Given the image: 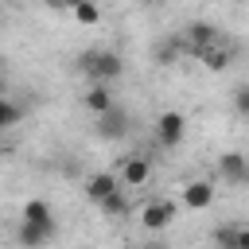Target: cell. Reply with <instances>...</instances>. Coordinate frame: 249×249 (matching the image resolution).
<instances>
[{
    "label": "cell",
    "instance_id": "obj_1",
    "mask_svg": "<svg viewBox=\"0 0 249 249\" xmlns=\"http://www.w3.org/2000/svg\"><path fill=\"white\" fill-rule=\"evenodd\" d=\"M78 70L93 82V86H105L113 78L124 74V58L117 51H105V47H93V51H82L78 54Z\"/></svg>",
    "mask_w": 249,
    "mask_h": 249
},
{
    "label": "cell",
    "instance_id": "obj_2",
    "mask_svg": "<svg viewBox=\"0 0 249 249\" xmlns=\"http://www.w3.org/2000/svg\"><path fill=\"white\" fill-rule=\"evenodd\" d=\"M156 140H160L163 148H179V144L187 140V117L175 113V109L160 113V117H156Z\"/></svg>",
    "mask_w": 249,
    "mask_h": 249
},
{
    "label": "cell",
    "instance_id": "obj_3",
    "mask_svg": "<svg viewBox=\"0 0 249 249\" xmlns=\"http://www.w3.org/2000/svg\"><path fill=\"white\" fill-rule=\"evenodd\" d=\"M117 191H124V183H121V175H113V171H97V175H89L86 179V198L89 202H105V198H113Z\"/></svg>",
    "mask_w": 249,
    "mask_h": 249
},
{
    "label": "cell",
    "instance_id": "obj_4",
    "mask_svg": "<svg viewBox=\"0 0 249 249\" xmlns=\"http://www.w3.org/2000/svg\"><path fill=\"white\" fill-rule=\"evenodd\" d=\"M218 175L226 183H233V187H245L249 183V156L245 152H226L218 160Z\"/></svg>",
    "mask_w": 249,
    "mask_h": 249
},
{
    "label": "cell",
    "instance_id": "obj_5",
    "mask_svg": "<svg viewBox=\"0 0 249 249\" xmlns=\"http://www.w3.org/2000/svg\"><path fill=\"white\" fill-rule=\"evenodd\" d=\"M183 31H187L183 39H187V47H191L195 54H202V51H206V47H214V43H222V39H218V27H214V23H206V19H191Z\"/></svg>",
    "mask_w": 249,
    "mask_h": 249
},
{
    "label": "cell",
    "instance_id": "obj_6",
    "mask_svg": "<svg viewBox=\"0 0 249 249\" xmlns=\"http://www.w3.org/2000/svg\"><path fill=\"white\" fill-rule=\"evenodd\" d=\"M171 218H175V202H167V198H156V202H148L144 210H140V226L144 230H167L171 226Z\"/></svg>",
    "mask_w": 249,
    "mask_h": 249
},
{
    "label": "cell",
    "instance_id": "obj_7",
    "mask_svg": "<svg viewBox=\"0 0 249 249\" xmlns=\"http://www.w3.org/2000/svg\"><path fill=\"white\" fill-rule=\"evenodd\" d=\"M183 206L187 210H210L214 206V183L210 179H195L183 187Z\"/></svg>",
    "mask_w": 249,
    "mask_h": 249
},
{
    "label": "cell",
    "instance_id": "obj_8",
    "mask_svg": "<svg viewBox=\"0 0 249 249\" xmlns=\"http://www.w3.org/2000/svg\"><path fill=\"white\" fill-rule=\"evenodd\" d=\"M152 179V163L144 156H124L121 160V183L124 187H144Z\"/></svg>",
    "mask_w": 249,
    "mask_h": 249
},
{
    "label": "cell",
    "instance_id": "obj_9",
    "mask_svg": "<svg viewBox=\"0 0 249 249\" xmlns=\"http://www.w3.org/2000/svg\"><path fill=\"white\" fill-rule=\"evenodd\" d=\"M19 222H31V226H43V230L58 233L54 210H51V202H43V198H27V206H23V218H19Z\"/></svg>",
    "mask_w": 249,
    "mask_h": 249
},
{
    "label": "cell",
    "instance_id": "obj_10",
    "mask_svg": "<svg viewBox=\"0 0 249 249\" xmlns=\"http://www.w3.org/2000/svg\"><path fill=\"white\" fill-rule=\"evenodd\" d=\"M128 128H132V117L124 109H113V113H105L97 121V136H105V140H121Z\"/></svg>",
    "mask_w": 249,
    "mask_h": 249
},
{
    "label": "cell",
    "instance_id": "obj_11",
    "mask_svg": "<svg viewBox=\"0 0 249 249\" xmlns=\"http://www.w3.org/2000/svg\"><path fill=\"white\" fill-rule=\"evenodd\" d=\"M82 105H86V109H89L97 121H101L105 113H113V109H117V105H113V93H109V86H89V89L82 93Z\"/></svg>",
    "mask_w": 249,
    "mask_h": 249
},
{
    "label": "cell",
    "instance_id": "obj_12",
    "mask_svg": "<svg viewBox=\"0 0 249 249\" xmlns=\"http://www.w3.org/2000/svg\"><path fill=\"white\" fill-rule=\"evenodd\" d=\"M183 51H191V47H187V39H183V35H167L163 43H156V51H152V54H156V62H160V66H175Z\"/></svg>",
    "mask_w": 249,
    "mask_h": 249
},
{
    "label": "cell",
    "instance_id": "obj_13",
    "mask_svg": "<svg viewBox=\"0 0 249 249\" xmlns=\"http://www.w3.org/2000/svg\"><path fill=\"white\" fill-rule=\"evenodd\" d=\"M198 58H202V66H206L210 74H222V70L233 62V47H226V43H214V47H206Z\"/></svg>",
    "mask_w": 249,
    "mask_h": 249
},
{
    "label": "cell",
    "instance_id": "obj_14",
    "mask_svg": "<svg viewBox=\"0 0 249 249\" xmlns=\"http://www.w3.org/2000/svg\"><path fill=\"white\" fill-rule=\"evenodd\" d=\"M16 237H19V245L23 249H43L54 233L51 230H43V226H31V222H19V230H16Z\"/></svg>",
    "mask_w": 249,
    "mask_h": 249
},
{
    "label": "cell",
    "instance_id": "obj_15",
    "mask_svg": "<svg viewBox=\"0 0 249 249\" xmlns=\"http://www.w3.org/2000/svg\"><path fill=\"white\" fill-rule=\"evenodd\" d=\"M70 16H74L82 27H97V23H101V8H97V4H74Z\"/></svg>",
    "mask_w": 249,
    "mask_h": 249
},
{
    "label": "cell",
    "instance_id": "obj_16",
    "mask_svg": "<svg viewBox=\"0 0 249 249\" xmlns=\"http://www.w3.org/2000/svg\"><path fill=\"white\" fill-rule=\"evenodd\" d=\"M101 214H105V218H121V214H128V195L117 191L113 198H105V202H101Z\"/></svg>",
    "mask_w": 249,
    "mask_h": 249
},
{
    "label": "cell",
    "instance_id": "obj_17",
    "mask_svg": "<svg viewBox=\"0 0 249 249\" xmlns=\"http://www.w3.org/2000/svg\"><path fill=\"white\" fill-rule=\"evenodd\" d=\"M19 117H23V109H19L12 97H4V101H0V124L12 128V124H19Z\"/></svg>",
    "mask_w": 249,
    "mask_h": 249
},
{
    "label": "cell",
    "instance_id": "obj_18",
    "mask_svg": "<svg viewBox=\"0 0 249 249\" xmlns=\"http://www.w3.org/2000/svg\"><path fill=\"white\" fill-rule=\"evenodd\" d=\"M214 245L218 249H237V226H218L214 230Z\"/></svg>",
    "mask_w": 249,
    "mask_h": 249
},
{
    "label": "cell",
    "instance_id": "obj_19",
    "mask_svg": "<svg viewBox=\"0 0 249 249\" xmlns=\"http://www.w3.org/2000/svg\"><path fill=\"white\" fill-rule=\"evenodd\" d=\"M233 113H237V117H249V82H241V86L233 89Z\"/></svg>",
    "mask_w": 249,
    "mask_h": 249
},
{
    "label": "cell",
    "instance_id": "obj_20",
    "mask_svg": "<svg viewBox=\"0 0 249 249\" xmlns=\"http://www.w3.org/2000/svg\"><path fill=\"white\" fill-rule=\"evenodd\" d=\"M237 249H249V226H237Z\"/></svg>",
    "mask_w": 249,
    "mask_h": 249
}]
</instances>
